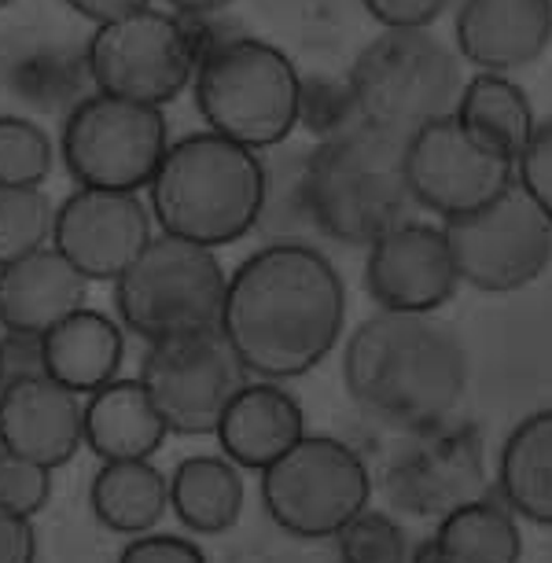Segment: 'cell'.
Segmentation results:
<instances>
[{"label":"cell","mask_w":552,"mask_h":563,"mask_svg":"<svg viewBox=\"0 0 552 563\" xmlns=\"http://www.w3.org/2000/svg\"><path fill=\"white\" fill-rule=\"evenodd\" d=\"M346 321V284L324 251L276 240L229 276L221 335L258 379H299L332 354Z\"/></svg>","instance_id":"1"},{"label":"cell","mask_w":552,"mask_h":563,"mask_svg":"<svg viewBox=\"0 0 552 563\" xmlns=\"http://www.w3.org/2000/svg\"><path fill=\"white\" fill-rule=\"evenodd\" d=\"M346 395L406 431L453 417L468 390V350L431 313L379 310L343 350Z\"/></svg>","instance_id":"2"},{"label":"cell","mask_w":552,"mask_h":563,"mask_svg":"<svg viewBox=\"0 0 552 563\" xmlns=\"http://www.w3.org/2000/svg\"><path fill=\"white\" fill-rule=\"evenodd\" d=\"M147 199L166 236L229 247L262 225L269 169L251 147L214 130H199L169 144L147 185Z\"/></svg>","instance_id":"3"},{"label":"cell","mask_w":552,"mask_h":563,"mask_svg":"<svg viewBox=\"0 0 552 563\" xmlns=\"http://www.w3.org/2000/svg\"><path fill=\"white\" fill-rule=\"evenodd\" d=\"M302 196L317 232L368 247L409 221L417 207L406 177V141L365 122L324 136L302 163Z\"/></svg>","instance_id":"4"},{"label":"cell","mask_w":552,"mask_h":563,"mask_svg":"<svg viewBox=\"0 0 552 563\" xmlns=\"http://www.w3.org/2000/svg\"><path fill=\"white\" fill-rule=\"evenodd\" d=\"M192 89L207 130L251 152L284 144L302 114L299 67L284 48L258 37L207 41Z\"/></svg>","instance_id":"5"},{"label":"cell","mask_w":552,"mask_h":563,"mask_svg":"<svg viewBox=\"0 0 552 563\" xmlns=\"http://www.w3.org/2000/svg\"><path fill=\"white\" fill-rule=\"evenodd\" d=\"M229 273L214 247L177 236H155L114 280V310L144 343L221 332Z\"/></svg>","instance_id":"6"},{"label":"cell","mask_w":552,"mask_h":563,"mask_svg":"<svg viewBox=\"0 0 552 563\" xmlns=\"http://www.w3.org/2000/svg\"><path fill=\"white\" fill-rule=\"evenodd\" d=\"M357 119L409 141L434 119H445L461 97L453 52L428 30H384L357 52L346 74Z\"/></svg>","instance_id":"7"},{"label":"cell","mask_w":552,"mask_h":563,"mask_svg":"<svg viewBox=\"0 0 552 563\" xmlns=\"http://www.w3.org/2000/svg\"><path fill=\"white\" fill-rule=\"evenodd\" d=\"M203 37L192 19L169 12H133L97 26L85 45V74L103 97L166 108L196 81Z\"/></svg>","instance_id":"8"},{"label":"cell","mask_w":552,"mask_h":563,"mask_svg":"<svg viewBox=\"0 0 552 563\" xmlns=\"http://www.w3.org/2000/svg\"><path fill=\"white\" fill-rule=\"evenodd\" d=\"M373 497V475L357 450L332 434H302L262 472V505L284 534L335 538Z\"/></svg>","instance_id":"9"},{"label":"cell","mask_w":552,"mask_h":563,"mask_svg":"<svg viewBox=\"0 0 552 563\" xmlns=\"http://www.w3.org/2000/svg\"><path fill=\"white\" fill-rule=\"evenodd\" d=\"M169 152L163 108L119 97L78 100L63 122L59 155L78 188L100 192H144Z\"/></svg>","instance_id":"10"},{"label":"cell","mask_w":552,"mask_h":563,"mask_svg":"<svg viewBox=\"0 0 552 563\" xmlns=\"http://www.w3.org/2000/svg\"><path fill=\"white\" fill-rule=\"evenodd\" d=\"M442 232L456 276L475 291L508 295L530 288L552 265V221L519 185L483 210L442 221Z\"/></svg>","instance_id":"11"},{"label":"cell","mask_w":552,"mask_h":563,"mask_svg":"<svg viewBox=\"0 0 552 563\" xmlns=\"http://www.w3.org/2000/svg\"><path fill=\"white\" fill-rule=\"evenodd\" d=\"M251 372L221 332H199L152 343L141 365V384L155 401L169 434H214L229 401L247 387Z\"/></svg>","instance_id":"12"},{"label":"cell","mask_w":552,"mask_h":563,"mask_svg":"<svg viewBox=\"0 0 552 563\" xmlns=\"http://www.w3.org/2000/svg\"><path fill=\"white\" fill-rule=\"evenodd\" d=\"M406 177L417 207L453 221L505 196L516 185V163L445 114L406 141Z\"/></svg>","instance_id":"13"},{"label":"cell","mask_w":552,"mask_h":563,"mask_svg":"<svg viewBox=\"0 0 552 563\" xmlns=\"http://www.w3.org/2000/svg\"><path fill=\"white\" fill-rule=\"evenodd\" d=\"M486 442L472 420H442L406 434L387 464L384 490L398 512L442 519L483 497Z\"/></svg>","instance_id":"14"},{"label":"cell","mask_w":552,"mask_h":563,"mask_svg":"<svg viewBox=\"0 0 552 563\" xmlns=\"http://www.w3.org/2000/svg\"><path fill=\"white\" fill-rule=\"evenodd\" d=\"M152 207L133 192H100L78 188L56 207L52 247L78 269L85 280H119L141 251L152 243Z\"/></svg>","instance_id":"15"},{"label":"cell","mask_w":552,"mask_h":563,"mask_svg":"<svg viewBox=\"0 0 552 563\" xmlns=\"http://www.w3.org/2000/svg\"><path fill=\"white\" fill-rule=\"evenodd\" d=\"M365 288L379 310L390 313L442 310L461 288L442 225H423L409 218L368 243Z\"/></svg>","instance_id":"16"},{"label":"cell","mask_w":552,"mask_h":563,"mask_svg":"<svg viewBox=\"0 0 552 563\" xmlns=\"http://www.w3.org/2000/svg\"><path fill=\"white\" fill-rule=\"evenodd\" d=\"M85 442V401L45 372L12 376L0 395V450L23 461L63 467Z\"/></svg>","instance_id":"17"},{"label":"cell","mask_w":552,"mask_h":563,"mask_svg":"<svg viewBox=\"0 0 552 563\" xmlns=\"http://www.w3.org/2000/svg\"><path fill=\"white\" fill-rule=\"evenodd\" d=\"M456 48L479 70L530 67L552 41V0H461Z\"/></svg>","instance_id":"18"},{"label":"cell","mask_w":552,"mask_h":563,"mask_svg":"<svg viewBox=\"0 0 552 563\" xmlns=\"http://www.w3.org/2000/svg\"><path fill=\"white\" fill-rule=\"evenodd\" d=\"M89 280L56 247H41L0 269V324L15 339H41L78 313Z\"/></svg>","instance_id":"19"},{"label":"cell","mask_w":552,"mask_h":563,"mask_svg":"<svg viewBox=\"0 0 552 563\" xmlns=\"http://www.w3.org/2000/svg\"><path fill=\"white\" fill-rule=\"evenodd\" d=\"M214 434L221 453L236 467L265 472L276 456H284L306 434V417L291 390H284L273 379H254L229 401Z\"/></svg>","instance_id":"20"},{"label":"cell","mask_w":552,"mask_h":563,"mask_svg":"<svg viewBox=\"0 0 552 563\" xmlns=\"http://www.w3.org/2000/svg\"><path fill=\"white\" fill-rule=\"evenodd\" d=\"M41 372L74 395H92L119 379L125 357V335L108 313L81 306L67 321H59L48 335L37 339Z\"/></svg>","instance_id":"21"},{"label":"cell","mask_w":552,"mask_h":563,"mask_svg":"<svg viewBox=\"0 0 552 563\" xmlns=\"http://www.w3.org/2000/svg\"><path fill=\"white\" fill-rule=\"evenodd\" d=\"M166 434V420L141 379H114L85 401V445L100 461H152Z\"/></svg>","instance_id":"22"},{"label":"cell","mask_w":552,"mask_h":563,"mask_svg":"<svg viewBox=\"0 0 552 563\" xmlns=\"http://www.w3.org/2000/svg\"><path fill=\"white\" fill-rule=\"evenodd\" d=\"M497 490L516 516L552 527V409L530 412L508 431L497 456Z\"/></svg>","instance_id":"23"},{"label":"cell","mask_w":552,"mask_h":563,"mask_svg":"<svg viewBox=\"0 0 552 563\" xmlns=\"http://www.w3.org/2000/svg\"><path fill=\"white\" fill-rule=\"evenodd\" d=\"M169 508L196 534H225L243 512V479L229 456H185L169 475Z\"/></svg>","instance_id":"24"},{"label":"cell","mask_w":552,"mask_h":563,"mask_svg":"<svg viewBox=\"0 0 552 563\" xmlns=\"http://www.w3.org/2000/svg\"><path fill=\"white\" fill-rule=\"evenodd\" d=\"M453 114L464 122V130L472 136H479L483 144L508 155L512 163L527 147L530 133L538 125L523 85H516L508 74H494V70H479L475 78L461 85Z\"/></svg>","instance_id":"25"},{"label":"cell","mask_w":552,"mask_h":563,"mask_svg":"<svg viewBox=\"0 0 552 563\" xmlns=\"http://www.w3.org/2000/svg\"><path fill=\"white\" fill-rule=\"evenodd\" d=\"M92 516L114 534H147L169 508V479L152 461H103L89 490Z\"/></svg>","instance_id":"26"},{"label":"cell","mask_w":552,"mask_h":563,"mask_svg":"<svg viewBox=\"0 0 552 563\" xmlns=\"http://www.w3.org/2000/svg\"><path fill=\"white\" fill-rule=\"evenodd\" d=\"M431 541L442 563H519L523 556L516 512L490 497H475L442 516Z\"/></svg>","instance_id":"27"},{"label":"cell","mask_w":552,"mask_h":563,"mask_svg":"<svg viewBox=\"0 0 552 563\" xmlns=\"http://www.w3.org/2000/svg\"><path fill=\"white\" fill-rule=\"evenodd\" d=\"M56 210L41 188L0 185V269L48 247Z\"/></svg>","instance_id":"28"},{"label":"cell","mask_w":552,"mask_h":563,"mask_svg":"<svg viewBox=\"0 0 552 563\" xmlns=\"http://www.w3.org/2000/svg\"><path fill=\"white\" fill-rule=\"evenodd\" d=\"M56 166L52 136L19 114H0V185L41 188Z\"/></svg>","instance_id":"29"},{"label":"cell","mask_w":552,"mask_h":563,"mask_svg":"<svg viewBox=\"0 0 552 563\" xmlns=\"http://www.w3.org/2000/svg\"><path fill=\"white\" fill-rule=\"evenodd\" d=\"M339 563H409L412 541L395 516L365 508L335 534Z\"/></svg>","instance_id":"30"},{"label":"cell","mask_w":552,"mask_h":563,"mask_svg":"<svg viewBox=\"0 0 552 563\" xmlns=\"http://www.w3.org/2000/svg\"><path fill=\"white\" fill-rule=\"evenodd\" d=\"M52 497V467L0 453V508L34 519Z\"/></svg>","instance_id":"31"},{"label":"cell","mask_w":552,"mask_h":563,"mask_svg":"<svg viewBox=\"0 0 552 563\" xmlns=\"http://www.w3.org/2000/svg\"><path fill=\"white\" fill-rule=\"evenodd\" d=\"M299 122L310 125L321 141H324V136H335V133L361 125L346 81L335 85L328 78H317V81L302 78V114H299Z\"/></svg>","instance_id":"32"},{"label":"cell","mask_w":552,"mask_h":563,"mask_svg":"<svg viewBox=\"0 0 552 563\" xmlns=\"http://www.w3.org/2000/svg\"><path fill=\"white\" fill-rule=\"evenodd\" d=\"M516 185L541 207L552 221V119L538 122L527 147L516 158Z\"/></svg>","instance_id":"33"},{"label":"cell","mask_w":552,"mask_h":563,"mask_svg":"<svg viewBox=\"0 0 552 563\" xmlns=\"http://www.w3.org/2000/svg\"><path fill=\"white\" fill-rule=\"evenodd\" d=\"M119 563H207L203 549L177 534H136L119 552Z\"/></svg>","instance_id":"34"},{"label":"cell","mask_w":552,"mask_h":563,"mask_svg":"<svg viewBox=\"0 0 552 563\" xmlns=\"http://www.w3.org/2000/svg\"><path fill=\"white\" fill-rule=\"evenodd\" d=\"M384 30H428L450 0H361Z\"/></svg>","instance_id":"35"},{"label":"cell","mask_w":552,"mask_h":563,"mask_svg":"<svg viewBox=\"0 0 552 563\" xmlns=\"http://www.w3.org/2000/svg\"><path fill=\"white\" fill-rule=\"evenodd\" d=\"M0 563H37L34 523L4 508H0Z\"/></svg>","instance_id":"36"},{"label":"cell","mask_w":552,"mask_h":563,"mask_svg":"<svg viewBox=\"0 0 552 563\" xmlns=\"http://www.w3.org/2000/svg\"><path fill=\"white\" fill-rule=\"evenodd\" d=\"M63 4H67L74 15L103 26V23H114V19H125L133 12H144V8H152V0H63Z\"/></svg>","instance_id":"37"},{"label":"cell","mask_w":552,"mask_h":563,"mask_svg":"<svg viewBox=\"0 0 552 563\" xmlns=\"http://www.w3.org/2000/svg\"><path fill=\"white\" fill-rule=\"evenodd\" d=\"M232 0H169V8H174L177 15H188V19H207L214 12H225Z\"/></svg>","instance_id":"38"},{"label":"cell","mask_w":552,"mask_h":563,"mask_svg":"<svg viewBox=\"0 0 552 563\" xmlns=\"http://www.w3.org/2000/svg\"><path fill=\"white\" fill-rule=\"evenodd\" d=\"M409 563H442L439 560V552H434V541L428 538V541H420L417 549H412V560Z\"/></svg>","instance_id":"39"},{"label":"cell","mask_w":552,"mask_h":563,"mask_svg":"<svg viewBox=\"0 0 552 563\" xmlns=\"http://www.w3.org/2000/svg\"><path fill=\"white\" fill-rule=\"evenodd\" d=\"M8 387V357H4V343H0V395Z\"/></svg>","instance_id":"40"},{"label":"cell","mask_w":552,"mask_h":563,"mask_svg":"<svg viewBox=\"0 0 552 563\" xmlns=\"http://www.w3.org/2000/svg\"><path fill=\"white\" fill-rule=\"evenodd\" d=\"M8 4H12V0H0V8H8Z\"/></svg>","instance_id":"41"}]
</instances>
